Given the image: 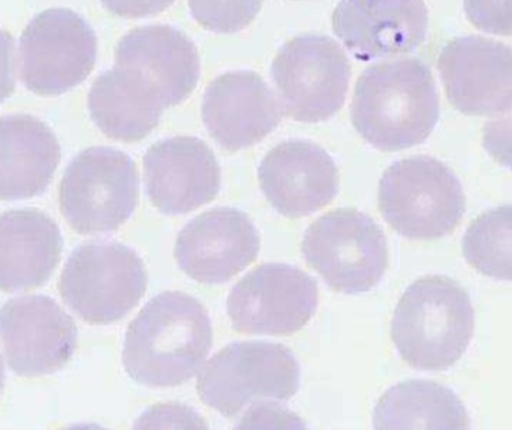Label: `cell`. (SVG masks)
<instances>
[{
	"label": "cell",
	"instance_id": "obj_1",
	"mask_svg": "<svg viewBox=\"0 0 512 430\" xmlns=\"http://www.w3.org/2000/svg\"><path fill=\"white\" fill-rule=\"evenodd\" d=\"M213 347L209 312L195 297L165 291L126 330L123 366L135 383L171 389L191 381Z\"/></svg>",
	"mask_w": 512,
	"mask_h": 430
},
{
	"label": "cell",
	"instance_id": "obj_2",
	"mask_svg": "<svg viewBox=\"0 0 512 430\" xmlns=\"http://www.w3.org/2000/svg\"><path fill=\"white\" fill-rule=\"evenodd\" d=\"M441 116L435 78L426 63L399 59L367 68L355 84V131L381 152L423 143Z\"/></svg>",
	"mask_w": 512,
	"mask_h": 430
},
{
	"label": "cell",
	"instance_id": "obj_3",
	"mask_svg": "<svg viewBox=\"0 0 512 430\" xmlns=\"http://www.w3.org/2000/svg\"><path fill=\"white\" fill-rule=\"evenodd\" d=\"M474 332L471 297L447 276H424L409 285L391 321L397 353L418 371L441 372L456 365Z\"/></svg>",
	"mask_w": 512,
	"mask_h": 430
},
{
	"label": "cell",
	"instance_id": "obj_4",
	"mask_svg": "<svg viewBox=\"0 0 512 430\" xmlns=\"http://www.w3.org/2000/svg\"><path fill=\"white\" fill-rule=\"evenodd\" d=\"M379 212L400 236L438 240L456 230L466 197L456 174L432 156L400 159L379 180Z\"/></svg>",
	"mask_w": 512,
	"mask_h": 430
},
{
	"label": "cell",
	"instance_id": "obj_5",
	"mask_svg": "<svg viewBox=\"0 0 512 430\" xmlns=\"http://www.w3.org/2000/svg\"><path fill=\"white\" fill-rule=\"evenodd\" d=\"M140 180L128 153L113 147H89L63 174L60 212L75 233H113L134 215Z\"/></svg>",
	"mask_w": 512,
	"mask_h": 430
},
{
	"label": "cell",
	"instance_id": "obj_6",
	"mask_svg": "<svg viewBox=\"0 0 512 430\" xmlns=\"http://www.w3.org/2000/svg\"><path fill=\"white\" fill-rule=\"evenodd\" d=\"M149 284L143 258L116 242L78 246L60 275L63 302L81 320L108 326L123 320L143 299Z\"/></svg>",
	"mask_w": 512,
	"mask_h": 430
},
{
	"label": "cell",
	"instance_id": "obj_7",
	"mask_svg": "<svg viewBox=\"0 0 512 430\" xmlns=\"http://www.w3.org/2000/svg\"><path fill=\"white\" fill-rule=\"evenodd\" d=\"M306 263L336 293H369L388 269V243L367 213L336 209L313 221L301 243Z\"/></svg>",
	"mask_w": 512,
	"mask_h": 430
},
{
	"label": "cell",
	"instance_id": "obj_8",
	"mask_svg": "<svg viewBox=\"0 0 512 430\" xmlns=\"http://www.w3.org/2000/svg\"><path fill=\"white\" fill-rule=\"evenodd\" d=\"M301 369L285 345L234 342L209 360L198 377L203 404L228 419L256 399L289 401L300 389Z\"/></svg>",
	"mask_w": 512,
	"mask_h": 430
},
{
	"label": "cell",
	"instance_id": "obj_9",
	"mask_svg": "<svg viewBox=\"0 0 512 430\" xmlns=\"http://www.w3.org/2000/svg\"><path fill=\"white\" fill-rule=\"evenodd\" d=\"M271 77L286 117L319 123L331 119L345 104L351 65L334 39L300 35L280 48L271 65Z\"/></svg>",
	"mask_w": 512,
	"mask_h": 430
},
{
	"label": "cell",
	"instance_id": "obj_10",
	"mask_svg": "<svg viewBox=\"0 0 512 430\" xmlns=\"http://www.w3.org/2000/svg\"><path fill=\"white\" fill-rule=\"evenodd\" d=\"M96 50L95 30L83 17L71 9H47L21 35V81L36 95H62L89 77Z\"/></svg>",
	"mask_w": 512,
	"mask_h": 430
},
{
	"label": "cell",
	"instance_id": "obj_11",
	"mask_svg": "<svg viewBox=\"0 0 512 430\" xmlns=\"http://www.w3.org/2000/svg\"><path fill=\"white\" fill-rule=\"evenodd\" d=\"M318 284L298 267L268 263L240 279L227 299L231 326L245 335L289 336L316 314Z\"/></svg>",
	"mask_w": 512,
	"mask_h": 430
},
{
	"label": "cell",
	"instance_id": "obj_12",
	"mask_svg": "<svg viewBox=\"0 0 512 430\" xmlns=\"http://www.w3.org/2000/svg\"><path fill=\"white\" fill-rule=\"evenodd\" d=\"M0 341L11 371L35 378L68 365L77 350L78 330L51 297H15L0 308Z\"/></svg>",
	"mask_w": 512,
	"mask_h": 430
},
{
	"label": "cell",
	"instance_id": "obj_13",
	"mask_svg": "<svg viewBox=\"0 0 512 430\" xmlns=\"http://www.w3.org/2000/svg\"><path fill=\"white\" fill-rule=\"evenodd\" d=\"M448 101L466 116L512 110V48L483 36H463L442 48L438 60Z\"/></svg>",
	"mask_w": 512,
	"mask_h": 430
},
{
	"label": "cell",
	"instance_id": "obj_14",
	"mask_svg": "<svg viewBox=\"0 0 512 430\" xmlns=\"http://www.w3.org/2000/svg\"><path fill=\"white\" fill-rule=\"evenodd\" d=\"M261 240L252 219L233 207H216L192 219L176 240L174 257L192 281L219 285L256 260Z\"/></svg>",
	"mask_w": 512,
	"mask_h": 430
},
{
	"label": "cell",
	"instance_id": "obj_15",
	"mask_svg": "<svg viewBox=\"0 0 512 430\" xmlns=\"http://www.w3.org/2000/svg\"><path fill=\"white\" fill-rule=\"evenodd\" d=\"M150 203L164 215L194 212L218 197L221 167L213 150L197 137L158 141L143 158Z\"/></svg>",
	"mask_w": 512,
	"mask_h": 430
},
{
	"label": "cell",
	"instance_id": "obj_16",
	"mask_svg": "<svg viewBox=\"0 0 512 430\" xmlns=\"http://www.w3.org/2000/svg\"><path fill=\"white\" fill-rule=\"evenodd\" d=\"M268 204L286 218L313 215L339 192V170L327 150L307 140H288L270 150L258 168Z\"/></svg>",
	"mask_w": 512,
	"mask_h": 430
},
{
	"label": "cell",
	"instance_id": "obj_17",
	"mask_svg": "<svg viewBox=\"0 0 512 430\" xmlns=\"http://www.w3.org/2000/svg\"><path fill=\"white\" fill-rule=\"evenodd\" d=\"M201 116L213 140L240 152L264 140L282 122V107L261 75L251 71L219 75L204 92Z\"/></svg>",
	"mask_w": 512,
	"mask_h": 430
},
{
	"label": "cell",
	"instance_id": "obj_18",
	"mask_svg": "<svg viewBox=\"0 0 512 430\" xmlns=\"http://www.w3.org/2000/svg\"><path fill=\"white\" fill-rule=\"evenodd\" d=\"M333 29L357 59L367 62L420 47L429 12L424 0H340Z\"/></svg>",
	"mask_w": 512,
	"mask_h": 430
},
{
	"label": "cell",
	"instance_id": "obj_19",
	"mask_svg": "<svg viewBox=\"0 0 512 430\" xmlns=\"http://www.w3.org/2000/svg\"><path fill=\"white\" fill-rule=\"evenodd\" d=\"M116 65L134 69L171 108L191 96L200 80V56L194 42L170 26L131 30L116 48Z\"/></svg>",
	"mask_w": 512,
	"mask_h": 430
},
{
	"label": "cell",
	"instance_id": "obj_20",
	"mask_svg": "<svg viewBox=\"0 0 512 430\" xmlns=\"http://www.w3.org/2000/svg\"><path fill=\"white\" fill-rule=\"evenodd\" d=\"M63 239L56 222L36 209L0 215V291L42 287L56 270Z\"/></svg>",
	"mask_w": 512,
	"mask_h": 430
},
{
	"label": "cell",
	"instance_id": "obj_21",
	"mask_svg": "<svg viewBox=\"0 0 512 430\" xmlns=\"http://www.w3.org/2000/svg\"><path fill=\"white\" fill-rule=\"evenodd\" d=\"M60 162L50 126L29 114L0 117V201L44 194Z\"/></svg>",
	"mask_w": 512,
	"mask_h": 430
},
{
	"label": "cell",
	"instance_id": "obj_22",
	"mask_svg": "<svg viewBox=\"0 0 512 430\" xmlns=\"http://www.w3.org/2000/svg\"><path fill=\"white\" fill-rule=\"evenodd\" d=\"M90 117L111 140L137 143L158 128L167 110L161 96L134 69L114 65L90 87Z\"/></svg>",
	"mask_w": 512,
	"mask_h": 430
},
{
	"label": "cell",
	"instance_id": "obj_23",
	"mask_svg": "<svg viewBox=\"0 0 512 430\" xmlns=\"http://www.w3.org/2000/svg\"><path fill=\"white\" fill-rule=\"evenodd\" d=\"M375 429L471 428V419L456 393L429 380H409L384 393L373 411Z\"/></svg>",
	"mask_w": 512,
	"mask_h": 430
},
{
	"label": "cell",
	"instance_id": "obj_24",
	"mask_svg": "<svg viewBox=\"0 0 512 430\" xmlns=\"http://www.w3.org/2000/svg\"><path fill=\"white\" fill-rule=\"evenodd\" d=\"M463 257L481 275L512 282V206L481 213L463 236Z\"/></svg>",
	"mask_w": 512,
	"mask_h": 430
},
{
	"label": "cell",
	"instance_id": "obj_25",
	"mask_svg": "<svg viewBox=\"0 0 512 430\" xmlns=\"http://www.w3.org/2000/svg\"><path fill=\"white\" fill-rule=\"evenodd\" d=\"M264 0H189L192 17L204 29L236 33L246 29L261 11Z\"/></svg>",
	"mask_w": 512,
	"mask_h": 430
},
{
	"label": "cell",
	"instance_id": "obj_26",
	"mask_svg": "<svg viewBox=\"0 0 512 430\" xmlns=\"http://www.w3.org/2000/svg\"><path fill=\"white\" fill-rule=\"evenodd\" d=\"M135 429H209L203 417L182 404L153 405L135 422Z\"/></svg>",
	"mask_w": 512,
	"mask_h": 430
},
{
	"label": "cell",
	"instance_id": "obj_27",
	"mask_svg": "<svg viewBox=\"0 0 512 430\" xmlns=\"http://www.w3.org/2000/svg\"><path fill=\"white\" fill-rule=\"evenodd\" d=\"M469 21L492 35H512V0H465Z\"/></svg>",
	"mask_w": 512,
	"mask_h": 430
},
{
	"label": "cell",
	"instance_id": "obj_28",
	"mask_svg": "<svg viewBox=\"0 0 512 430\" xmlns=\"http://www.w3.org/2000/svg\"><path fill=\"white\" fill-rule=\"evenodd\" d=\"M239 429H304L303 420L276 404H255L240 420Z\"/></svg>",
	"mask_w": 512,
	"mask_h": 430
},
{
	"label": "cell",
	"instance_id": "obj_29",
	"mask_svg": "<svg viewBox=\"0 0 512 430\" xmlns=\"http://www.w3.org/2000/svg\"><path fill=\"white\" fill-rule=\"evenodd\" d=\"M483 146L498 164L512 171V110L484 125Z\"/></svg>",
	"mask_w": 512,
	"mask_h": 430
},
{
	"label": "cell",
	"instance_id": "obj_30",
	"mask_svg": "<svg viewBox=\"0 0 512 430\" xmlns=\"http://www.w3.org/2000/svg\"><path fill=\"white\" fill-rule=\"evenodd\" d=\"M176 0H101L111 14L123 18H143L170 8Z\"/></svg>",
	"mask_w": 512,
	"mask_h": 430
},
{
	"label": "cell",
	"instance_id": "obj_31",
	"mask_svg": "<svg viewBox=\"0 0 512 430\" xmlns=\"http://www.w3.org/2000/svg\"><path fill=\"white\" fill-rule=\"evenodd\" d=\"M15 90L14 39L0 29V104Z\"/></svg>",
	"mask_w": 512,
	"mask_h": 430
},
{
	"label": "cell",
	"instance_id": "obj_32",
	"mask_svg": "<svg viewBox=\"0 0 512 430\" xmlns=\"http://www.w3.org/2000/svg\"><path fill=\"white\" fill-rule=\"evenodd\" d=\"M3 384H5V368H3V360L0 356V393H2Z\"/></svg>",
	"mask_w": 512,
	"mask_h": 430
}]
</instances>
